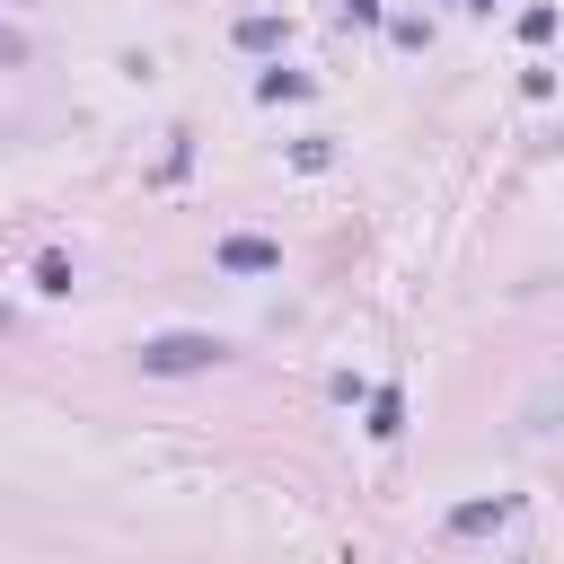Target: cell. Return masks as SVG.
<instances>
[{
    "instance_id": "6da1fadb",
    "label": "cell",
    "mask_w": 564,
    "mask_h": 564,
    "mask_svg": "<svg viewBox=\"0 0 564 564\" xmlns=\"http://www.w3.org/2000/svg\"><path fill=\"white\" fill-rule=\"evenodd\" d=\"M220 352H229L220 335H194V326H176V335H150V344H141V370H150V379H194V370H212Z\"/></svg>"
},
{
    "instance_id": "7a4b0ae2",
    "label": "cell",
    "mask_w": 564,
    "mask_h": 564,
    "mask_svg": "<svg viewBox=\"0 0 564 564\" xmlns=\"http://www.w3.org/2000/svg\"><path fill=\"white\" fill-rule=\"evenodd\" d=\"M282 247L273 238H220V273H273Z\"/></svg>"
},
{
    "instance_id": "3957f363",
    "label": "cell",
    "mask_w": 564,
    "mask_h": 564,
    "mask_svg": "<svg viewBox=\"0 0 564 564\" xmlns=\"http://www.w3.org/2000/svg\"><path fill=\"white\" fill-rule=\"evenodd\" d=\"M511 511H520L511 494H494V502H458V511H449V538H476V529H502Z\"/></svg>"
},
{
    "instance_id": "277c9868",
    "label": "cell",
    "mask_w": 564,
    "mask_h": 564,
    "mask_svg": "<svg viewBox=\"0 0 564 564\" xmlns=\"http://www.w3.org/2000/svg\"><path fill=\"white\" fill-rule=\"evenodd\" d=\"M397 432H405V397L379 388V397H370V441H397Z\"/></svg>"
},
{
    "instance_id": "5b68a950",
    "label": "cell",
    "mask_w": 564,
    "mask_h": 564,
    "mask_svg": "<svg viewBox=\"0 0 564 564\" xmlns=\"http://www.w3.org/2000/svg\"><path fill=\"white\" fill-rule=\"evenodd\" d=\"M229 35H238V44H247V53H264V44H282V18H264V9H256V18H238V26H229Z\"/></svg>"
},
{
    "instance_id": "8992f818",
    "label": "cell",
    "mask_w": 564,
    "mask_h": 564,
    "mask_svg": "<svg viewBox=\"0 0 564 564\" xmlns=\"http://www.w3.org/2000/svg\"><path fill=\"white\" fill-rule=\"evenodd\" d=\"M256 97H308V79H300V70H264V79H256Z\"/></svg>"
},
{
    "instance_id": "52a82bcc",
    "label": "cell",
    "mask_w": 564,
    "mask_h": 564,
    "mask_svg": "<svg viewBox=\"0 0 564 564\" xmlns=\"http://www.w3.org/2000/svg\"><path fill=\"white\" fill-rule=\"evenodd\" d=\"M344 18H379V0H344Z\"/></svg>"
},
{
    "instance_id": "ba28073f",
    "label": "cell",
    "mask_w": 564,
    "mask_h": 564,
    "mask_svg": "<svg viewBox=\"0 0 564 564\" xmlns=\"http://www.w3.org/2000/svg\"><path fill=\"white\" fill-rule=\"evenodd\" d=\"M467 9H494V0H467Z\"/></svg>"
}]
</instances>
